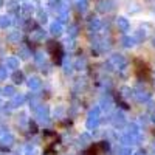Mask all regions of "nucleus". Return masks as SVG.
<instances>
[{"label":"nucleus","mask_w":155,"mask_h":155,"mask_svg":"<svg viewBox=\"0 0 155 155\" xmlns=\"http://www.w3.org/2000/svg\"><path fill=\"white\" fill-rule=\"evenodd\" d=\"M47 48L50 51V54L53 56V61L56 64H61V61H62V47H61V44L54 42V41H50L47 44Z\"/></svg>","instance_id":"f257e3e1"},{"label":"nucleus","mask_w":155,"mask_h":155,"mask_svg":"<svg viewBox=\"0 0 155 155\" xmlns=\"http://www.w3.org/2000/svg\"><path fill=\"white\" fill-rule=\"evenodd\" d=\"M134 64H135V71L140 78H149L150 76V68H149V65L146 62L140 61V59H135Z\"/></svg>","instance_id":"f03ea898"},{"label":"nucleus","mask_w":155,"mask_h":155,"mask_svg":"<svg viewBox=\"0 0 155 155\" xmlns=\"http://www.w3.org/2000/svg\"><path fill=\"white\" fill-rule=\"evenodd\" d=\"M98 146H92L90 149H87L85 152H84V155H98Z\"/></svg>","instance_id":"7ed1b4c3"}]
</instances>
